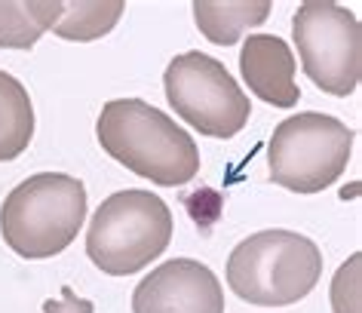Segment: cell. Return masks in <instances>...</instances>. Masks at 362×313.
<instances>
[{
  "label": "cell",
  "mask_w": 362,
  "mask_h": 313,
  "mask_svg": "<svg viewBox=\"0 0 362 313\" xmlns=\"http://www.w3.org/2000/svg\"><path fill=\"white\" fill-rule=\"evenodd\" d=\"M107 157L160 187H181L200 172V148L169 114L141 98H111L95 123Z\"/></svg>",
  "instance_id": "cell-1"
},
{
  "label": "cell",
  "mask_w": 362,
  "mask_h": 313,
  "mask_svg": "<svg viewBox=\"0 0 362 313\" xmlns=\"http://www.w3.org/2000/svg\"><path fill=\"white\" fill-rule=\"evenodd\" d=\"M86 225V187L65 172H37L0 206V237L19 258L40 261L74 243Z\"/></svg>",
  "instance_id": "cell-2"
},
{
  "label": "cell",
  "mask_w": 362,
  "mask_h": 313,
  "mask_svg": "<svg viewBox=\"0 0 362 313\" xmlns=\"http://www.w3.org/2000/svg\"><path fill=\"white\" fill-rule=\"evenodd\" d=\"M228 285L240 301L258 307H288L307 298L322 276V252L295 230H258L233 246Z\"/></svg>",
  "instance_id": "cell-3"
},
{
  "label": "cell",
  "mask_w": 362,
  "mask_h": 313,
  "mask_svg": "<svg viewBox=\"0 0 362 313\" xmlns=\"http://www.w3.org/2000/svg\"><path fill=\"white\" fill-rule=\"evenodd\" d=\"M172 212L163 196L126 187L95 209L86 230V255L107 276L144 271L172 243Z\"/></svg>",
  "instance_id": "cell-4"
},
{
  "label": "cell",
  "mask_w": 362,
  "mask_h": 313,
  "mask_svg": "<svg viewBox=\"0 0 362 313\" xmlns=\"http://www.w3.org/2000/svg\"><path fill=\"white\" fill-rule=\"evenodd\" d=\"M353 150V129L338 117L304 111L286 117L270 136V182L295 194H320L344 175Z\"/></svg>",
  "instance_id": "cell-5"
},
{
  "label": "cell",
  "mask_w": 362,
  "mask_h": 313,
  "mask_svg": "<svg viewBox=\"0 0 362 313\" xmlns=\"http://www.w3.org/2000/svg\"><path fill=\"white\" fill-rule=\"evenodd\" d=\"M163 93L187 126L209 138H233L246 129L252 102L218 59L206 52H181L166 65Z\"/></svg>",
  "instance_id": "cell-6"
},
{
  "label": "cell",
  "mask_w": 362,
  "mask_h": 313,
  "mask_svg": "<svg viewBox=\"0 0 362 313\" xmlns=\"http://www.w3.org/2000/svg\"><path fill=\"white\" fill-rule=\"evenodd\" d=\"M292 37L313 86L338 98L356 93L362 77V28L347 6L307 0L292 16Z\"/></svg>",
  "instance_id": "cell-7"
},
{
  "label": "cell",
  "mask_w": 362,
  "mask_h": 313,
  "mask_svg": "<svg viewBox=\"0 0 362 313\" xmlns=\"http://www.w3.org/2000/svg\"><path fill=\"white\" fill-rule=\"evenodd\" d=\"M132 313H224V289L209 264L172 258L135 285Z\"/></svg>",
  "instance_id": "cell-8"
},
{
  "label": "cell",
  "mask_w": 362,
  "mask_h": 313,
  "mask_svg": "<svg viewBox=\"0 0 362 313\" xmlns=\"http://www.w3.org/2000/svg\"><path fill=\"white\" fill-rule=\"evenodd\" d=\"M295 52L276 34H249L240 52V74L261 102L274 108H295L301 89L295 80Z\"/></svg>",
  "instance_id": "cell-9"
},
{
  "label": "cell",
  "mask_w": 362,
  "mask_h": 313,
  "mask_svg": "<svg viewBox=\"0 0 362 313\" xmlns=\"http://www.w3.org/2000/svg\"><path fill=\"white\" fill-rule=\"evenodd\" d=\"M270 16V0H194V22L206 40L233 47Z\"/></svg>",
  "instance_id": "cell-10"
},
{
  "label": "cell",
  "mask_w": 362,
  "mask_h": 313,
  "mask_svg": "<svg viewBox=\"0 0 362 313\" xmlns=\"http://www.w3.org/2000/svg\"><path fill=\"white\" fill-rule=\"evenodd\" d=\"M62 13V0H0V47L31 49L43 34L56 28Z\"/></svg>",
  "instance_id": "cell-11"
},
{
  "label": "cell",
  "mask_w": 362,
  "mask_h": 313,
  "mask_svg": "<svg viewBox=\"0 0 362 313\" xmlns=\"http://www.w3.org/2000/svg\"><path fill=\"white\" fill-rule=\"evenodd\" d=\"M34 138V105L10 71H0V163L22 157Z\"/></svg>",
  "instance_id": "cell-12"
},
{
  "label": "cell",
  "mask_w": 362,
  "mask_h": 313,
  "mask_svg": "<svg viewBox=\"0 0 362 313\" xmlns=\"http://www.w3.org/2000/svg\"><path fill=\"white\" fill-rule=\"evenodd\" d=\"M123 13H126L123 0H68L52 34L62 40L93 43L105 37V34H111L117 22L123 19Z\"/></svg>",
  "instance_id": "cell-13"
},
{
  "label": "cell",
  "mask_w": 362,
  "mask_h": 313,
  "mask_svg": "<svg viewBox=\"0 0 362 313\" xmlns=\"http://www.w3.org/2000/svg\"><path fill=\"white\" fill-rule=\"evenodd\" d=\"M329 301L334 313H362V252H353L332 276Z\"/></svg>",
  "instance_id": "cell-14"
},
{
  "label": "cell",
  "mask_w": 362,
  "mask_h": 313,
  "mask_svg": "<svg viewBox=\"0 0 362 313\" xmlns=\"http://www.w3.org/2000/svg\"><path fill=\"white\" fill-rule=\"evenodd\" d=\"M185 209H187V215L197 221V228L209 230L224 212V196L215 191V187H200V191L185 196Z\"/></svg>",
  "instance_id": "cell-15"
},
{
  "label": "cell",
  "mask_w": 362,
  "mask_h": 313,
  "mask_svg": "<svg viewBox=\"0 0 362 313\" xmlns=\"http://www.w3.org/2000/svg\"><path fill=\"white\" fill-rule=\"evenodd\" d=\"M43 313H95V304L89 298H80L71 285H62V298L43 301Z\"/></svg>",
  "instance_id": "cell-16"
}]
</instances>
